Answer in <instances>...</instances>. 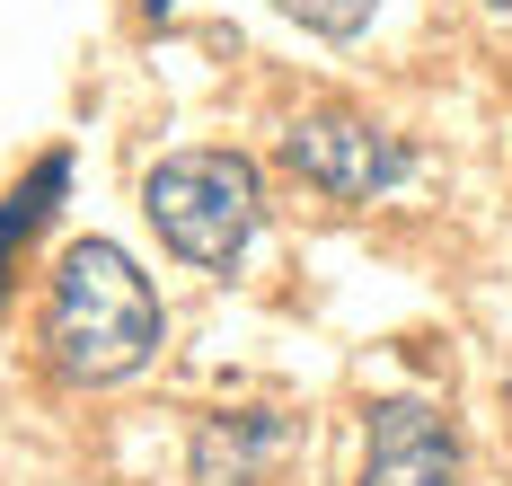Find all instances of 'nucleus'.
Listing matches in <instances>:
<instances>
[{
  "mask_svg": "<svg viewBox=\"0 0 512 486\" xmlns=\"http://www.w3.org/2000/svg\"><path fill=\"white\" fill-rule=\"evenodd\" d=\"M168 345L151 274L133 266L115 239H71L45 283V354L71 389H115Z\"/></svg>",
  "mask_w": 512,
  "mask_h": 486,
  "instance_id": "1",
  "label": "nucleus"
},
{
  "mask_svg": "<svg viewBox=\"0 0 512 486\" xmlns=\"http://www.w3.org/2000/svg\"><path fill=\"white\" fill-rule=\"evenodd\" d=\"M142 213L186 266L230 274L248 257L256 221H265V177H256L248 151H168L142 177Z\"/></svg>",
  "mask_w": 512,
  "mask_h": 486,
  "instance_id": "2",
  "label": "nucleus"
},
{
  "mask_svg": "<svg viewBox=\"0 0 512 486\" xmlns=\"http://www.w3.org/2000/svg\"><path fill=\"white\" fill-rule=\"evenodd\" d=\"M283 168L318 186L327 204H371V195H389V186H407L415 177V151L398 133H380L371 115H292L283 124Z\"/></svg>",
  "mask_w": 512,
  "mask_h": 486,
  "instance_id": "3",
  "label": "nucleus"
},
{
  "mask_svg": "<svg viewBox=\"0 0 512 486\" xmlns=\"http://www.w3.org/2000/svg\"><path fill=\"white\" fill-rule=\"evenodd\" d=\"M362 486H460V433L424 398H371V416H362Z\"/></svg>",
  "mask_w": 512,
  "mask_h": 486,
  "instance_id": "4",
  "label": "nucleus"
},
{
  "mask_svg": "<svg viewBox=\"0 0 512 486\" xmlns=\"http://www.w3.org/2000/svg\"><path fill=\"white\" fill-rule=\"evenodd\" d=\"M292 442V425L274 416V407H221V416H204V433H195V486H256L265 478V460Z\"/></svg>",
  "mask_w": 512,
  "mask_h": 486,
  "instance_id": "5",
  "label": "nucleus"
},
{
  "mask_svg": "<svg viewBox=\"0 0 512 486\" xmlns=\"http://www.w3.org/2000/svg\"><path fill=\"white\" fill-rule=\"evenodd\" d=\"M62 195H71V151H45V160L0 195V301H9V266H18V257H27V239L62 213Z\"/></svg>",
  "mask_w": 512,
  "mask_h": 486,
  "instance_id": "6",
  "label": "nucleus"
},
{
  "mask_svg": "<svg viewBox=\"0 0 512 486\" xmlns=\"http://www.w3.org/2000/svg\"><path fill=\"white\" fill-rule=\"evenodd\" d=\"M283 18H301L309 36H327V45H345V36H362L371 18H380V0H274Z\"/></svg>",
  "mask_w": 512,
  "mask_h": 486,
  "instance_id": "7",
  "label": "nucleus"
},
{
  "mask_svg": "<svg viewBox=\"0 0 512 486\" xmlns=\"http://www.w3.org/2000/svg\"><path fill=\"white\" fill-rule=\"evenodd\" d=\"M142 9H151V18H168V0H142Z\"/></svg>",
  "mask_w": 512,
  "mask_h": 486,
  "instance_id": "8",
  "label": "nucleus"
},
{
  "mask_svg": "<svg viewBox=\"0 0 512 486\" xmlns=\"http://www.w3.org/2000/svg\"><path fill=\"white\" fill-rule=\"evenodd\" d=\"M486 9H512V0H486Z\"/></svg>",
  "mask_w": 512,
  "mask_h": 486,
  "instance_id": "9",
  "label": "nucleus"
}]
</instances>
